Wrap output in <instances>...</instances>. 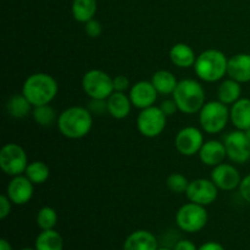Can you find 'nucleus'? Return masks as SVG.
Wrapping results in <instances>:
<instances>
[{"label":"nucleus","mask_w":250,"mask_h":250,"mask_svg":"<svg viewBox=\"0 0 250 250\" xmlns=\"http://www.w3.org/2000/svg\"><path fill=\"white\" fill-rule=\"evenodd\" d=\"M58 128L68 139H81L87 136L93 127V115L87 107L70 106L58 117Z\"/></svg>","instance_id":"nucleus-1"},{"label":"nucleus","mask_w":250,"mask_h":250,"mask_svg":"<svg viewBox=\"0 0 250 250\" xmlns=\"http://www.w3.org/2000/svg\"><path fill=\"white\" fill-rule=\"evenodd\" d=\"M59 85L55 78L49 73H33L24 81L22 94L29 100L33 107L50 104L58 94Z\"/></svg>","instance_id":"nucleus-2"},{"label":"nucleus","mask_w":250,"mask_h":250,"mask_svg":"<svg viewBox=\"0 0 250 250\" xmlns=\"http://www.w3.org/2000/svg\"><path fill=\"white\" fill-rule=\"evenodd\" d=\"M229 59L221 50L208 49L197 56L194 71L198 77L204 82H217L227 75Z\"/></svg>","instance_id":"nucleus-3"},{"label":"nucleus","mask_w":250,"mask_h":250,"mask_svg":"<svg viewBox=\"0 0 250 250\" xmlns=\"http://www.w3.org/2000/svg\"><path fill=\"white\" fill-rule=\"evenodd\" d=\"M172 97L178 110L186 115L199 112L205 104L204 87L198 81L190 78L178 82Z\"/></svg>","instance_id":"nucleus-4"},{"label":"nucleus","mask_w":250,"mask_h":250,"mask_svg":"<svg viewBox=\"0 0 250 250\" xmlns=\"http://www.w3.org/2000/svg\"><path fill=\"white\" fill-rule=\"evenodd\" d=\"M229 121V109L220 100L205 103L199 111V124L209 134L220 133Z\"/></svg>","instance_id":"nucleus-5"},{"label":"nucleus","mask_w":250,"mask_h":250,"mask_svg":"<svg viewBox=\"0 0 250 250\" xmlns=\"http://www.w3.org/2000/svg\"><path fill=\"white\" fill-rule=\"evenodd\" d=\"M208 211L205 207L195 203H187L178 209L176 214V224L178 229L187 233H197L208 224Z\"/></svg>","instance_id":"nucleus-6"},{"label":"nucleus","mask_w":250,"mask_h":250,"mask_svg":"<svg viewBox=\"0 0 250 250\" xmlns=\"http://www.w3.org/2000/svg\"><path fill=\"white\" fill-rule=\"evenodd\" d=\"M82 88L89 99H107L114 89V78L102 70H90L82 78Z\"/></svg>","instance_id":"nucleus-7"},{"label":"nucleus","mask_w":250,"mask_h":250,"mask_svg":"<svg viewBox=\"0 0 250 250\" xmlns=\"http://www.w3.org/2000/svg\"><path fill=\"white\" fill-rule=\"evenodd\" d=\"M28 164L26 151L19 144L7 143L0 150V167L7 176L22 175Z\"/></svg>","instance_id":"nucleus-8"},{"label":"nucleus","mask_w":250,"mask_h":250,"mask_svg":"<svg viewBox=\"0 0 250 250\" xmlns=\"http://www.w3.org/2000/svg\"><path fill=\"white\" fill-rule=\"evenodd\" d=\"M167 116L163 112L160 106H150L141 110L137 117V128L142 136L146 138H155L160 136L166 127Z\"/></svg>","instance_id":"nucleus-9"},{"label":"nucleus","mask_w":250,"mask_h":250,"mask_svg":"<svg viewBox=\"0 0 250 250\" xmlns=\"http://www.w3.org/2000/svg\"><path fill=\"white\" fill-rule=\"evenodd\" d=\"M227 158L234 164H246L250 159V142L244 131L231 132L225 137Z\"/></svg>","instance_id":"nucleus-10"},{"label":"nucleus","mask_w":250,"mask_h":250,"mask_svg":"<svg viewBox=\"0 0 250 250\" xmlns=\"http://www.w3.org/2000/svg\"><path fill=\"white\" fill-rule=\"evenodd\" d=\"M203 144H204V136L197 127H185L176 134V149L178 153L185 156H193L195 154H199Z\"/></svg>","instance_id":"nucleus-11"},{"label":"nucleus","mask_w":250,"mask_h":250,"mask_svg":"<svg viewBox=\"0 0 250 250\" xmlns=\"http://www.w3.org/2000/svg\"><path fill=\"white\" fill-rule=\"evenodd\" d=\"M217 190L219 188L215 186L211 180L198 178V180L189 182L186 195L189 202L208 207L216 200Z\"/></svg>","instance_id":"nucleus-12"},{"label":"nucleus","mask_w":250,"mask_h":250,"mask_svg":"<svg viewBox=\"0 0 250 250\" xmlns=\"http://www.w3.org/2000/svg\"><path fill=\"white\" fill-rule=\"evenodd\" d=\"M34 185L27 178L26 175L12 177L6 188V195L15 205H24L33 198Z\"/></svg>","instance_id":"nucleus-13"},{"label":"nucleus","mask_w":250,"mask_h":250,"mask_svg":"<svg viewBox=\"0 0 250 250\" xmlns=\"http://www.w3.org/2000/svg\"><path fill=\"white\" fill-rule=\"evenodd\" d=\"M211 181L219 189L229 192V190L239 188L242 178L239 171L233 165L222 163L212 168Z\"/></svg>","instance_id":"nucleus-14"},{"label":"nucleus","mask_w":250,"mask_h":250,"mask_svg":"<svg viewBox=\"0 0 250 250\" xmlns=\"http://www.w3.org/2000/svg\"><path fill=\"white\" fill-rule=\"evenodd\" d=\"M159 93L156 92L153 83L149 81H139L134 83L129 89V99L132 105L139 110L154 106Z\"/></svg>","instance_id":"nucleus-15"},{"label":"nucleus","mask_w":250,"mask_h":250,"mask_svg":"<svg viewBox=\"0 0 250 250\" xmlns=\"http://www.w3.org/2000/svg\"><path fill=\"white\" fill-rule=\"evenodd\" d=\"M227 75L239 83L250 82V54H236L229 59Z\"/></svg>","instance_id":"nucleus-16"},{"label":"nucleus","mask_w":250,"mask_h":250,"mask_svg":"<svg viewBox=\"0 0 250 250\" xmlns=\"http://www.w3.org/2000/svg\"><path fill=\"white\" fill-rule=\"evenodd\" d=\"M198 155L203 164H205L207 166H211V167L222 164L227 158L225 144L220 141H215V139L204 142Z\"/></svg>","instance_id":"nucleus-17"},{"label":"nucleus","mask_w":250,"mask_h":250,"mask_svg":"<svg viewBox=\"0 0 250 250\" xmlns=\"http://www.w3.org/2000/svg\"><path fill=\"white\" fill-rule=\"evenodd\" d=\"M156 237L146 229L134 231L125 239L122 250H158Z\"/></svg>","instance_id":"nucleus-18"},{"label":"nucleus","mask_w":250,"mask_h":250,"mask_svg":"<svg viewBox=\"0 0 250 250\" xmlns=\"http://www.w3.org/2000/svg\"><path fill=\"white\" fill-rule=\"evenodd\" d=\"M129 95L122 92H114L107 98V114L116 120H124L129 115L132 109Z\"/></svg>","instance_id":"nucleus-19"},{"label":"nucleus","mask_w":250,"mask_h":250,"mask_svg":"<svg viewBox=\"0 0 250 250\" xmlns=\"http://www.w3.org/2000/svg\"><path fill=\"white\" fill-rule=\"evenodd\" d=\"M229 120L239 131H247L250 128V99L241 98L229 110Z\"/></svg>","instance_id":"nucleus-20"},{"label":"nucleus","mask_w":250,"mask_h":250,"mask_svg":"<svg viewBox=\"0 0 250 250\" xmlns=\"http://www.w3.org/2000/svg\"><path fill=\"white\" fill-rule=\"evenodd\" d=\"M170 60L180 68H189L194 66L197 56L194 50L186 43H177L171 48Z\"/></svg>","instance_id":"nucleus-21"},{"label":"nucleus","mask_w":250,"mask_h":250,"mask_svg":"<svg viewBox=\"0 0 250 250\" xmlns=\"http://www.w3.org/2000/svg\"><path fill=\"white\" fill-rule=\"evenodd\" d=\"M151 83L155 87L156 92L159 94L168 95L173 94L176 87L178 84V81L172 72L167 70H159L151 77Z\"/></svg>","instance_id":"nucleus-22"},{"label":"nucleus","mask_w":250,"mask_h":250,"mask_svg":"<svg viewBox=\"0 0 250 250\" xmlns=\"http://www.w3.org/2000/svg\"><path fill=\"white\" fill-rule=\"evenodd\" d=\"M34 248L37 250H63V239L55 229H45L37 236Z\"/></svg>","instance_id":"nucleus-23"},{"label":"nucleus","mask_w":250,"mask_h":250,"mask_svg":"<svg viewBox=\"0 0 250 250\" xmlns=\"http://www.w3.org/2000/svg\"><path fill=\"white\" fill-rule=\"evenodd\" d=\"M242 87L241 83L237 81L229 78L225 80L217 88V98L221 103L226 105H232L241 99Z\"/></svg>","instance_id":"nucleus-24"},{"label":"nucleus","mask_w":250,"mask_h":250,"mask_svg":"<svg viewBox=\"0 0 250 250\" xmlns=\"http://www.w3.org/2000/svg\"><path fill=\"white\" fill-rule=\"evenodd\" d=\"M33 105L23 94H14L6 103V111L14 119H24L32 111Z\"/></svg>","instance_id":"nucleus-25"},{"label":"nucleus","mask_w":250,"mask_h":250,"mask_svg":"<svg viewBox=\"0 0 250 250\" xmlns=\"http://www.w3.org/2000/svg\"><path fill=\"white\" fill-rule=\"evenodd\" d=\"M97 10V0H73L72 2L73 19L78 22H82V23H85V22L94 19Z\"/></svg>","instance_id":"nucleus-26"},{"label":"nucleus","mask_w":250,"mask_h":250,"mask_svg":"<svg viewBox=\"0 0 250 250\" xmlns=\"http://www.w3.org/2000/svg\"><path fill=\"white\" fill-rule=\"evenodd\" d=\"M24 175L33 185H43L48 181L50 170H49V166L43 161H32L27 166Z\"/></svg>","instance_id":"nucleus-27"},{"label":"nucleus","mask_w":250,"mask_h":250,"mask_svg":"<svg viewBox=\"0 0 250 250\" xmlns=\"http://www.w3.org/2000/svg\"><path fill=\"white\" fill-rule=\"evenodd\" d=\"M32 116H33V120L36 121V124L42 127H49L51 126L54 122L58 121L56 111L54 110V107L50 106L49 104L33 107Z\"/></svg>","instance_id":"nucleus-28"},{"label":"nucleus","mask_w":250,"mask_h":250,"mask_svg":"<svg viewBox=\"0 0 250 250\" xmlns=\"http://www.w3.org/2000/svg\"><path fill=\"white\" fill-rule=\"evenodd\" d=\"M58 212L51 207H43L37 214V225L42 231L54 229L58 224Z\"/></svg>","instance_id":"nucleus-29"},{"label":"nucleus","mask_w":250,"mask_h":250,"mask_svg":"<svg viewBox=\"0 0 250 250\" xmlns=\"http://www.w3.org/2000/svg\"><path fill=\"white\" fill-rule=\"evenodd\" d=\"M189 182L186 178V176H183L182 173H171L170 176L166 180V186H167L168 189L172 193H176V194H182V193L187 192V188Z\"/></svg>","instance_id":"nucleus-30"},{"label":"nucleus","mask_w":250,"mask_h":250,"mask_svg":"<svg viewBox=\"0 0 250 250\" xmlns=\"http://www.w3.org/2000/svg\"><path fill=\"white\" fill-rule=\"evenodd\" d=\"M87 109L92 112V115L103 116L107 111V99H90Z\"/></svg>","instance_id":"nucleus-31"},{"label":"nucleus","mask_w":250,"mask_h":250,"mask_svg":"<svg viewBox=\"0 0 250 250\" xmlns=\"http://www.w3.org/2000/svg\"><path fill=\"white\" fill-rule=\"evenodd\" d=\"M84 32L88 37L90 38H98L102 36L103 33V26L99 21L97 20H90V21L85 22L84 23Z\"/></svg>","instance_id":"nucleus-32"},{"label":"nucleus","mask_w":250,"mask_h":250,"mask_svg":"<svg viewBox=\"0 0 250 250\" xmlns=\"http://www.w3.org/2000/svg\"><path fill=\"white\" fill-rule=\"evenodd\" d=\"M114 89L115 92H122V93L131 89L128 78L124 75H119L116 76V77H114Z\"/></svg>","instance_id":"nucleus-33"},{"label":"nucleus","mask_w":250,"mask_h":250,"mask_svg":"<svg viewBox=\"0 0 250 250\" xmlns=\"http://www.w3.org/2000/svg\"><path fill=\"white\" fill-rule=\"evenodd\" d=\"M12 202L9 199L6 194H2L0 197V219L5 220L11 212Z\"/></svg>","instance_id":"nucleus-34"},{"label":"nucleus","mask_w":250,"mask_h":250,"mask_svg":"<svg viewBox=\"0 0 250 250\" xmlns=\"http://www.w3.org/2000/svg\"><path fill=\"white\" fill-rule=\"evenodd\" d=\"M160 109L163 110V112L167 117L172 116V115H175L176 112L180 111V110H178L177 104H176V102L173 100V98H172V99L164 100V102L161 103V105H160Z\"/></svg>","instance_id":"nucleus-35"},{"label":"nucleus","mask_w":250,"mask_h":250,"mask_svg":"<svg viewBox=\"0 0 250 250\" xmlns=\"http://www.w3.org/2000/svg\"><path fill=\"white\" fill-rule=\"evenodd\" d=\"M239 193H241L242 198L250 204V173L242 178V182L239 185Z\"/></svg>","instance_id":"nucleus-36"},{"label":"nucleus","mask_w":250,"mask_h":250,"mask_svg":"<svg viewBox=\"0 0 250 250\" xmlns=\"http://www.w3.org/2000/svg\"><path fill=\"white\" fill-rule=\"evenodd\" d=\"M173 250H198L197 246L188 239H181L173 247Z\"/></svg>","instance_id":"nucleus-37"},{"label":"nucleus","mask_w":250,"mask_h":250,"mask_svg":"<svg viewBox=\"0 0 250 250\" xmlns=\"http://www.w3.org/2000/svg\"><path fill=\"white\" fill-rule=\"evenodd\" d=\"M198 250H226L222 244L217 243V242H207V243L202 244L198 248Z\"/></svg>","instance_id":"nucleus-38"},{"label":"nucleus","mask_w":250,"mask_h":250,"mask_svg":"<svg viewBox=\"0 0 250 250\" xmlns=\"http://www.w3.org/2000/svg\"><path fill=\"white\" fill-rule=\"evenodd\" d=\"M0 250H14V249H12L11 244H10L6 239L2 238L1 241H0Z\"/></svg>","instance_id":"nucleus-39"},{"label":"nucleus","mask_w":250,"mask_h":250,"mask_svg":"<svg viewBox=\"0 0 250 250\" xmlns=\"http://www.w3.org/2000/svg\"><path fill=\"white\" fill-rule=\"evenodd\" d=\"M158 250H173V249H170V248H167V247H159Z\"/></svg>","instance_id":"nucleus-40"},{"label":"nucleus","mask_w":250,"mask_h":250,"mask_svg":"<svg viewBox=\"0 0 250 250\" xmlns=\"http://www.w3.org/2000/svg\"><path fill=\"white\" fill-rule=\"evenodd\" d=\"M244 132H246L247 137H248V139H249V142H250V128H248V129H247V131H244Z\"/></svg>","instance_id":"nucleus-41"},{"label":"nucleus","mask_w":250,"mask_h":250,"mask_svg":"<svg viewBox=\"0 0 250 250\" xmlns=\"http://www.w3.org/2000/svg\"><path fill=\"white\" fill-rule=\"evenodd\" d=\"M21 250H37L36 248H23V249H21Z\"/></svg>","instance_id":"nucleus-42"}]
</instances>
